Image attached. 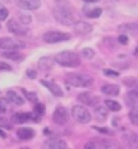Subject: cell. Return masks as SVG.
Returning <instances> with one entry per match:
<instances>
[{
  "label": "cell",
  "mask_w": 138,
  "mask_h": 149,
  "mask_svg": "<svg viewBox=\"0 0 138 149\" xmlns=\"http://www.w3.org/2000/svg\"><path fill=\"white\" fill-rule=\"evenodd\" d=\"M22 94H24V97L27 98L28 102H37V95H36V93H30V91H26V90H22Z\"/></svg>",
  "instance_id": "cell-28"
},
{
  "label": "cell",
  "mask_w": 138,
  "mask_h": 149,
  "mask_svg": "<svg viewBox=\"0 0 138 149\" xmlns=\"http://www.w3.org/2000/svg\"><path fill=\"white\" fill-rule=\"evenodd\" d=\"M6 112V100L0 98V113H5Z\"/></svg>",
  "instance_id": "cell-35"
},
{
  "label": "cell",
  "mask_w": 138,
  "mask_h": 149,
  "mask_svg": "<svg viewBox=\"0 0 138 149\" xmlns=\"http://www.w3.org/2000/svg\"><path fill=\"white\" fill-rule=\"evenodd\" d=\"M95 118L98 121H104L107 118V106H97L95 107Z\"/></svg>",
  "instance_id": "cell-22"
},
{
  "label": "cell",
  "mask_w": 138,
  "mask_h": 149,
  "mask_svg": "<svg viewBox=\"0 0 138 149\" xmlns=\"http://www.w3.org/2000/svg\"><path fill=\"white\" fill-rule=\"evenodd\" d=\"M2 55H3L5 58H10V60H17V61L22 60V54H19V52H17V51H6V52H3Z\"/></svg>",
  "instance_id": "cell-25"
},
{
  "label": "cell",
  "mask_w": 138,
  "mask_h": 149,
  "mask_svg": "<svg viewBox=\"0 0 138 149\" xmlns=\"http://www.w3.org/2000/svg\"><path fill=\"white\" fill-rule=\"evenodd\" d=\"M40 84L43 85V86H46V88L51 91L54 95H57V97H62L64 95V93H62V90L59 88V86L57 85V84H54V82H51V81H40Z\"/></svg>",
  "instance_id": "cell-12"
},
{
  "label": "cell",
  "mask_w": 138,
  "mask_h": 149,
  "mask_svg": "<svg viewBox=\"0 0 138 149\" xmlns=\"http://www.w3.org/2000/svg\"><path fill=\"white\" fill-rule=\"evenodd\" d=\"M101 91H103V94H106V95H108V97H116V95H119V93H120L119 86H117V85H113V84L104 85L103 88H101Z\"/></svg>",
  "instance_id": "cell-14"
},
{
  "label": "cell",
  "mask_w": 138,
  "mask_h": 149,
  "mask_svg": "<svg viewBox=\"0 0 138 149\" xmlns=\"http://www.w3.org/2000/svg\"><path fill=\"white\" fill-rule=\"evenodd\" d=\"M119 30L123 31V33H132V34H137V33H138V22L123 24V26L119 27Z\"/></svg>",
  "instance_id": "cell-20"
},
{
  "label": "cell",
  "mask_w": 138,
  "mask_h": 149,
  "mask_svg": "<svg viewBox=\"0 0 138 149\" xmlns=\"http://www.w3.org/2000/svg\"><path fill=\"white\" fill-rule=\"evenodd\" d=\"M0 70H6V72H10V70H12V66H9V64H6V63H2V61H0Z\"/></svg>",
  "instance_id": "cell-36"
},
{
  "label": "cell",
  "mask_w": 138,
  "mask_h": 149,
  "mask_svg": "<svg viewBox=\"0 0 138 149\" xmlns=\"http://www.w3.org/2000/svg\"><path fill=\"white\" fill-rule=\"evenodd\" d=\"M129 119L132 124H135V125H138V106H134L131 113H129Z\"/></svg>",
  "instance_id": "cell-26"
},
{
  "label": "cell",
  "mask_w": 138,
  "mask_h": 149,
  "mask_svg": "<svg viewBox=\"0 0 138 149\" xmlns=\"http://www.w3.org/2000/svg\"><path fill=\"white\" fill-rule=\"evenodd\" d=\"M70 34L68 33H61V31H46L43 34V40L48 43H59L64 40H70Z\"/></svg>",
  "instance_id": "cell-5"
},
{
  "label": "cell",
  "mask_w": 138,
  "mask_h": 149,
  "mask_svg": "<svg viewBox=\"0 0 138 149\" xmlns=\"http://www.w3.org/2000/svg\"><path fill=\"white\" fill-rule=\"evenodd\" d=\"M85 3H97V2H99V0H83Z\"/></svg>",
  "instance_id": "cell-40"
},
{
  "label": "cell",
  "mask_w": 138,
  "mask_h": 149,
  "mask_svg": "<svg viewBox=\"0 0 138 149\" xmlns=\"http://www.w3.org/2000/svg\"><path fill=\"white\" fill-rule=\"evenodd\" d=\"M6 18H8V9L0 5V21H5Z\"/></svg>",
  "instance_id": "cell-32"
},
{
  "label": "cell",
  "mask_w": 138,
  "mask_h": 149,
  "mask_svg": "<svg viewBox=\"0 0 138 149\" xmlns=\"http://www.w3.org/2000/svg\"><path fill=\"white\" fill-rule=\"evenodd\" d=\"M54 17L58 22L64 24V26H71V24L76 22V18H74V14H73L71 8L66 6V5H62V6L58 5L54 9Z\"/></svg>",
  "instance_id": "cell-2"
},
{
  "label": "cell",
  "mask_w": 138,
  "mask_h": 149,
  "mask_svg": "<svg viewBox=\"0 0 138 149\" xmlns=\"http://www.w3.org/2000/svg\"><path fill=\"white\" fill-rule=\"evenodd\" d=\"M71 115L80 124H88L91 121V113H89V110H88L85 106H74L71 109Z\"/></svg>",
  "instance_id": "cell-4"
},
{
  "label": "cell",
  "mask_w": 138,
  "mask_h": 149,
  "mask_svg": "<svg viewBox=\"0 0 138 149\" xmlns=\"http://www.w3.org/2000/svg\"><path fill=\"white\" fill-rule=\"evenodd\" d=\"M117 40H119V43H122V45H126V43H128V36H126V34H120V36L117 37Z\"/></svg>",
  "instance_id": "cell-34"
},
{
  "label": "cell",
  "mask_w": 138,
  "mask_h": 149,
  "mask_svg": "<svg viewBox=\"0 0 138 149\" xmlns=\"http://www.w3.org/2000/svg\"><path fill=\"white\" fill-rule=\"evenodd\" d=\"M8 29H9V31L15 33V34H26L27 33V30L24 29L22 26H19V24L17 21H14V19L8 21Z\"/></svg>",
  "instance_id": "cell-15"
},
{
  "label": "cell",
  "mask_w": 138,
  "mask_h": 149,
  "mask_svg": "<svg viewBox=\"0 0 138 149\" xmlns=\"http://www.w3.org/2000/svg\"><path fill=\"white\" fill-rule=\"evenodd\" d=\"M15 3L21 9H27V10H36L40 8V0H15Z\"/></svg>",
  "instance_id": "cell-9"
},
{
  "label": "cell",
  "mask_w": 138,
  "mask_h": 149,
  "mask_svg": "<svg viewBox=\"0 0 138 149\" xmlns=\"http://www.w3.org/2000/svg\"><path fill=\"white\" fill-rule=\"evenodd\" d=\"M135 57H138V46L135 48Z\"/></svg>",
  "instance_id": "cell-43"
},
{
  "label": "cell",
  "mask_w": 138,
  "mask_h": 149,
  "mask_svg": "<svg viewBox=\"0 0 138 149\" xmlns=\"http://www.w3.org/2000/svg\"><path fill=\"white\" fill-rule=\"evenodd\" d=\"M6 97H8V100H10L12 103H15L17 106H21V104H24V98H22V97H19V95H18L15 91H8Z\"/></svg>",
  "instance_id": "cell-21"
},
{
  "label": "cell",
  "mask_w": 138,
  "mask_h": 149,
  "mask_svg": "<svg viewBox=\"0 0 138 149\" xmlns=\"http://www.w3.org/2000/svg\"><path fill=\"white\" fill-rule=\"evenodd\" d=\"M95 130L97 131H101V133H104V134H111L113 131H110V130H107V128H99V127H95Z\"/></svg>",
  "instance_id": "cell-39"
},
{
  "label": "cell",
  "mask_w": 138,
  "mask_h": 149,
  "mask_svg": "<svg viewBox=\"0 0 138 149\" xmlns=\"http://www.w3.org/2000/svg\"><path fill=\"white\" fill-rule=\"evenodd\" d=\"M0 137H2V139H5V137H6V134H5V131H3L2 128H0Z\"/></svg>",
  "instance_id": "cell-42"
},
{
  "label": "cell",
  "mask_w": 138,
  "mask_h": 149,
  "mask_svg": "<svg viewBox=\"0 0 138 149\" xmlns=\"http://www.w3.org/2000/svg\"><path fill=\"white\" fill-rule=\"evenodd\" d=\"M54 121L57 122V124H59V125H62V124H66L67 121H68V118H70V113H68V110L64 107V106H58L57 109H55V112H54Z\"/></svg>",
  "instance_id": "cell-8"
},
{
  "label": "cell",
  "mask_w": 138,
  "mask_h": 149,
  "mask_svg": "<svg viewBox=\"0 0 138 149\" xmlns=\"http://www.w3.org/2000/svg\"><path fill=\"white\" fill-rule=\"evenodd\" d=\"M125 100H126V104H128V106H131V107L138 106V95H137L134 91L128 93V94H126V97H125Z\"/></svg>",
  "instance_id": "cell-23"
},
{
  "label": "cell",
  "mask_w": 138,
  "mask_h": 149,
  "mask_svg": "<svg viewBox=\"0 0 138 149\" xmlns=\"http://www.w3.org/2000/svg\"><path fill=\"white\" fill-rule=\"evenodd\" d=\"M54 61L62 67H77L80 66V57L76 52H71V51H62L58 52L54 57Z\"/></svg>",
  "instance_id": "cell-1"
},
{
  "label": "cell",
  "mask_w": 138,
  "mask_h": 149,
  "mask_svg": "<svg viewBox=\"0 0 138 149\" xmlns=\"http://www.w3.org/2000/svg\"><path fill=\"white\" fill-rule=\"evenodd\" d=\"M132 91H134V93H135V94L138 95V85H137V84L134 85V88H132Z\"/></svg>",
  "instance_id": "cell-41"
},
{
  "label": "cell",
  "mask_w": 138,
  "mask_h": 149,
  "mask_svg": "<svg viewBox=\"0 0 138 149\" xmlns=\"http://www.w3.org/2000/svg\"><path fill=\"white\" fill-rule=\"evenodd\" d=\"M66 82L71 86H82V88H89L94 84V79L88 74L82 73H70L66 76Z\"/></svg>",
  "instance_id": "cell-3"
},
{
  "label": "cell",
  "mask_w": 138,
  "mask_h": 149,
  "mask_svg": "<svg viewBox=\"0 0 138 149\" xmlns=\"http://www.w3.org/2000/svg\"><path fill=\"white\" fill-rule=\"evenodd\" d=\"M24 43L15 40V39H10V37H2L0 39V48L5 49V51H15V49L22 48Z\"/></svg>",
  "instance_id": "cell-7"
},
{
  "label": "cell",
  "mask_w": 138,
  "mask_h": 149,
  "mask_svg": "<svg viewBox=\"0 0 138 149\" xmlns=\"http://www.w3.org/2000/svg\"><path fill=\"white\" fill-rule=\"evenodd\" d=\"M106 106H107V109L108 110H113V112H119L120 109H122V106L117 103V102H115V100H111V98H108V100H106Z\"/></svg>",
  "instance_id": "cell-24"
},
{
  "label": "cell",
  "mask_w": 138,
  "mask_h": 149,
  "mask_svg": "<svg viewBox=\"0 0 138 149\" xmlns=\"http://www.w3.org/2000/svg\"><path fill=\"white\" fill-rule=\"evenodd\" d=\"M27 121H40V116L37 113H30V112H18V113L12 115V122L22 124Z\"/></svg>",
  "instance_id": "cell-6"
},
{
  "label": "cell",
  "mask_w": 138,
  "mask_h": 149,
  "mask_svg": "<svg viewBox=\"0 0 138 149\" xmlns=\"http://www.w3.org/2000/svg\"><path fill=\"white\" fill-rule=\"evenodd\" d=\"M82 57L83 58H88V60H91V58H94V49H91V48H85V49H82Z\"/></svg>",
  "instance_id": "cell-29"
},
{
  "label": "cell",
  "mask_w": 138,
  "mask_h": 149,
  "mask_svg": "<svg viewBox=\"0 0 138 149\" xmlns=\"http://www.w3.org/2000/svg\"><path fill=\"white\" fill-rule=\"evenodd\" d=\"M123 142L128 146H137L138 145V137L131 131H125L123 133Z\"/></svg>",
  "instance_id": "cell-18"
},
{
  "label": "cell",
  "mask_w": 138,
  "mask_h": 149,
  "mask_svg": "<svg viewBox=\"0 0 138 149\" xmlns=\"http://www.w3.org/2000/svg\"><path fill=\"white\" fill-rule=\"evenodd\" d=\"M104 74H107V76H117L119 73H117L116 70H107V69H106V70H104Z\"/></svg>",
  "instance_id": "cell-37"
},
{
  "label": "cell",
  "mask_w": 138,
  "mask_h": 149,
  "mask_svg": "<svg viewBox=\"0 0 138 149\" xmlns=\"http://www.w3.org/2000/svg\"><path fill=\"white\" fill-rule=\"evenodd\" d=\"M73 26H74V30H76L77 34H88V33L92 31V26H91V24L83 22V21H76Z\"/></svg>",
  "instance_id": "cell-11"
},
{
  "label": "cell",
  "mask_w": 138,
  "mask_h": 149,
  "mask_svg": "<svg viewBox=\"0 0 138 149\" xmlns=\"http://www.w3.org/2000/svg\"><path fill=\"white\" fill-rule=\"evenodd\" d=\"M27 76H28V78H31V79H34V78H36V70L28 69V70H27Z\"/></svg>",
  "instance_id": "cell-38"
},
{
  "label": "cell",
  "mask_w": 138,
  "mask_h": 149,
  "mask_svg": "<svg viewBox=\"0 0 138 149\" xmlns=\"http://www.w3.org/2000/svg\"><path fill=\"white\" fill-rule=\"evenodd\" d=\"M34 113H37V115H39V116H42V115L45 113V106L36 102V107H34Z\"/></svg>",
  "instance_id": "cell-30"
},
{
  "label": "cell",
  "mask_w": 138,
  "mask_h": 149,
  "mask_svg": "<svg viewBox=\"0 0 138 149\" xmlns=\"http://www.w3.org/2000/svg\"><path fill=\"white\" fill-rule=\"evenodd\" d=\"M117 148L119 145L115 142V140H92L89 143H86V148H95V149H99V148Z\"/></svg>",
  "instance_id": "cell-10"
},
{
  "label": "cell",
  "mask_w": 138,
  "mask_h": 149,
  "mask_svg": "<svg viewBox=\"0 0 138 149\" xmlns=\"http://www.w3.org/2000/svg\"><path fill=\"white\" fill-rule=\"evenodd\" d=\"M17 134H18V137H19L21 140H30V139L34 137V130L24 127V128H19V130L17 131Z\"/></svg>",
  "instance_id": "cell-16"
},
{
  "label": "cell",
  "mask_w": 138,
  "mask_h": 149,
  "mask_svg": "<svg viewBox=\"0 0 138 149\" xmlns=\"http://www.w3.org/2000/svg\"><path fill=\"white\" fill-rule=\"evenodd\" d=\"M19 22H22V24H30V22H31V17L27 15V14H21V15H19Z\"/></svg>",
  "instance_id": "cell-31"
},
{
  "label": "cell",
  "mask_w": 138,
  "mask_h": 149,
  "mask_svg": "<svg viewBox=\"0 0 138 149\" xmlns=\"http://www.w3.org/2000/svg\"><path fill=\"white\" fill-rule=\"evenodd\" d=\"M77 100H79V102H82L83 104L92 106V104H95V103L98 102V98H97L95 95H92L91 93H82V94H79V95H77Z\"/></svg>",
  "instance_id": "cell-13"
},
{
  "label": "cell",
  "mask_w": 138,
  "mask_h": 149,
  "mask_svg": "<svg viewBox=\"0 0 138 149\" xmlns=\"http://www.w3.org/2000/svg\"><path fill=\"white\" fill-rule=\"evenodd\" d=\"M52 61H54L52 58H46V57H45V58H42V60H40V63H39V64H40V67H42V69L48 70V69H51Z\"/></svg>",
  "instance_id": "cell-27"
},
{
  "label": "cell",
  "mask_w": 138,
  "mask_h": 149,
  "mask_svg": "<svg viewBox=\"0 0 138 149\" xmlns=\"http://www.w3.org/2000/svg\"><path fill=\"white\" fill-rule=\"evenodd\" d=\"M5 2H6V0H5Z\"/></svg>",
  "instance_id": "cell-44"
},
{
  "label": "cell",
  "mask_w": 138,
  "mask_h": 149,
  "mask_svg": "<svg viewBox=\"0 0 138 149\" xmlns=\"http://www.w3.org/2000/svg\"><path fill=\"white\" fill-rule=\"evenodd\" d=\"M0 125H2V127H5V128H12V124L8 121V119H5V118H2V116H0Z\"/></svg>",
  "instance_id": "cell-33"
},
{
  "label": "cell",
  "mask_w": 138,
  "mask_h": 149,
  "mask_svg": "<svg viewBox=\"0 0 138 149\" xmlns=\"http://www.w3.org/2000/svg\"><path fill=\"white\" fill-rule=\"evenodd\" d=\"M48 148H52V149H59V148H67V143L61 139H57V137H51L49 140H46L45 143Z\"/></svg>",
  "instance_id": "cell-17"
},
{
  "label": "cell",
  "mask_w": 138,
  "mask_h": 149,
  "mask_svg": "<svg viewBox=\"0 0 138 149\" xmlns=\"http://www.w3.org/2000/svg\"><path fill=\"white\" fill-rule=\"evenodd\" d=\"M101 9L99 8H88V6H85L83 8V14L88 17V18H98L99 15H101Z\"/></svg>",
  "instance_id": "cell-19"
}]
</instances>
